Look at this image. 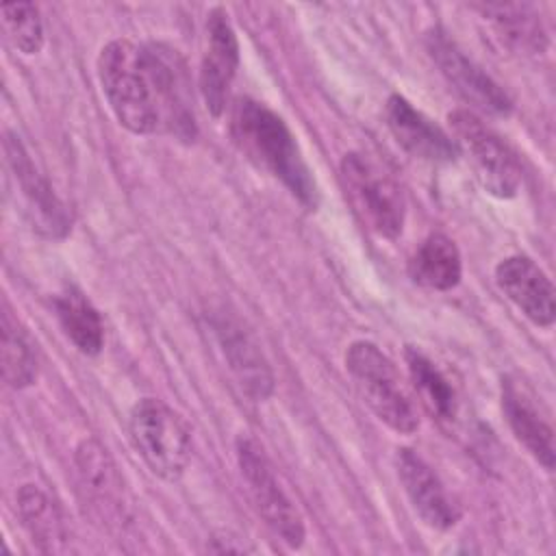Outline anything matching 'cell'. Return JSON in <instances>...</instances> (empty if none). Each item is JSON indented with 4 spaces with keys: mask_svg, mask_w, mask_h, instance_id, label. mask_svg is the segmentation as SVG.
Returning a JSON list of instances; mask_svg holds the SVG:
<instances>
[{
    "mask_svg": "<svg viewBox=\"0 0 556 556\" xmlns=\"http://www.w3.org/2000/svg\"><path fill=\"white\" fill-rule=\"evenodd\" d=\"M239 67V43L228 13L215 7L206 20V50L200 65V93L211 115L219 117Z\"/></svg>",
    "mask_w": 556,
    "mask_h": 556,
    "instance_id": "obj_10",
    "label": "cell"
},
{
    "mask_svg": "<svg viewBox=\"0 0 556 556\" xmlns=\"http://www.w3.org/2000/svg\"><path fill=\"white\" fill-rule=\"evenodd\" d=\"M426 50L430 59L437 63L439 72L445 80L476 109L486 111L491 115H508L513 111V102L508 93L486 74L480 65H476L456 43L447 37L445 30L432 28L426 35Z\"/></svg>",
    "mask_w": 556,
    "mask_h": 556,
    "instance_id": "obj_8",
    "label": "cell"
},
{
    "mask_svg": "<svg viewBox=\"0 0 556 556\" xmlns=\"http://www.w3.org/2000/svg\"><path fill=\"white\" fill-rule=\"evenodd\" d=\"M17 517L41 552H61L65 547V523L61 510L46 491L35 484H22L15 493Z\"/></svg>",
    "mask_w": 556,
    "mask_h": 556,
    "instance_id": "obj_19",
    "label": "cell"
},
{
    "mask_svg": "<svg viewBox=\"0 0 556 556\" xmlns=\"http://www.w3.org/2000/svg\"><path fill=\"white\" fill-rule=\"evenodd\" d=\"M74 463L80 484L96 506L102 510L106 508V513H119L124 502V484L106 447H102V443L96 439H85L76 447Z\"/></svg>",
    "mask_w": 556,
    "mask_h": 556,
    "instance_id": "obj_17",
    "label": "cell"
},
{
    "mask_svg": "<svg viewBox=\"0 0 556 556\" xmlns=\"http://www.w3.org/2000/svg\"><path fill=\"white\" fill-rule=\"evenodd\" d=\"M502 410L515 439L547 469H554V430L521 378H502Z\"/></svg>",
    "mask_w": 556,
    "mask_h": 556,
    "instance_id": "obj_14",
    "label": "cell"
},
{
    "mask_svg": "<svg viewBox=\"0 0 556 556\" xmlns=\"http://www.w3.org/2000/svg\"><path fill=\"white\" fill-rule=\"evenodd\" d=\"M447 122L458 150L467 154L482 189L500 200L515 198L523 172L510 146L467 109L452 111Z\"/></svg>",
    "mask_w": 556,
    "mask_h": 556,
    "instance_id": "obj_6",
    "label": "cell"
},
{
    "mask_svg": "<svg viewBox=\"0 0 556 556\" xmlns=\"http://www.w3.org/2000/svg\"><path fill=\"white\" fill-rule=\"evenodd\" d=\"M384 115L395 141L415 159L430 163H452L460 154L452 135H447L441 126L415 109L404 96H389Z\"/></svg>",
    "mask_w": 556,
    "mask_h": 556,
    "instance_id": "obj_13",
    "label": "cell"
},
{
    "mask_svg": "<svg viewBox=\"0 0 556 556\" xmlns=\"http://www.w3.org/2000/svg\"><path fill=\"white\" fill-rule=\"evenodd\" d=\"M404 361L421 406L439 421H452L458 410V400L443 371L421 350L410 345L404 352Z\"/></svg>",
    "mask_w": 556,
    "mask_h": 556,
    "instance_id": "obj_21",
    "label": "cell"
},
{
    "mask_svg": "<svg viewBox=\"0 0 556 556\" xmlns=\"http://www.w3.org/2000/svg\"><path fill=\"white\" fill-rule=\"evenodd\" d=\"M478 11L508 50L517 54H539L545 50V30L539 13L530 4L486 2L478 4Z\"/></svg>",
    "mask_w": 556,
    "mask_h": 556,
    "instance_id": "obj_16",
    "label": "cell"
},
{
    "mask_svg": "<svg viewBox=\"0 0 556 556\" xmlns=\"http://www.w3.org/2000/svg\"><path fill=\"white\" fill-rule=\"evenodd\" d=\"M130 441L148 465L163 480H178L191 460V432L185 419L156 397L139 400L128 417Z\"/></svg>",
    "mask_w": 556,
    "mask_h": 556,
    "instance_id": "obj_4",
    "label": "cell"
},
{
    "mask_svg": "<svg viewBox=\"0 0 556 556\" xmlns=\"http://www.w3.org/2000/svg\"><path fill=\"white\" fill-rule=\"evenodd\" d=\"M56 319L74 348L87 356H96L104 345V324L96 306L74 287L54 298Z\"/></svg>",
    "mask_w": 556,
    "mask_h": 556,
    "instance_id": "obj_20",
    "label": "cell"
},
{
    "mask_svg": "<svg viewBox=\"0 0 556 556\" xmlns=\"http://www.w3.org/2000/svg\"><path fill=\"white\" fill-rule=\"evenodd\" d=\"M2 376L9 387L24 389L37 378V354L30 337L13 317L7 302L2 304Z\"/></svg>",
    "mask_w": 556,
    "mask_h": 556,
    "instance_id": "obj_22",
    "label": "cell"
},
{
    "mask_svg": "<svg viewBox=\"0 0 556 556\" xmlns=\"http://www.w3.org/2000/svg\"><path fill=\"white\" fill-rule=\"evenodd\" d=\"M235 452L258 515L289 547H300L306 534L302 515L282 491L263 447L250 437H239Z\"/></svg>",
    "mask_w": 556,
    "mask_h": 556,
    "instance_id": "obj_7",
    "label": "cell"
},
{
    "mask_svg": "<svg viewBox=\"0 0 556 556\" xmlns=\"http://www.w3.org/2000/svg\"><path fill=\"white\" fill-rule=\"evenodd\" d=\"M213 328L219 339L222 352L228 361V367L232 369L241 389L252 400L269 397L274 391V374H271L263 352L252 341V337L237 321H232L228 317L215 319Z\"/></svg>",
    "mask_w": 556,
    "mask_h": 556,
    "instance_id": "obj_15",
    "label": "cell"
},
{
    "mask_svg": "<svg viewBox=\"0 0 556 556\" xmlns=\"http://www.w3.org/2000/svg\"><path fill=\"white\" fill-rule=\"evenodd\" d=\"M345 369L371 413L400 434L419 428V415L406 395L393 361L371 341H354L345 352Z\"/></svg>",
    "mask_w": 556,
    "mask_h": 556,
    "instance_id": "obj_3",
    "label": "cell"
},
{
    "mask_svg": "<svg viewBox=\"0 0 556 556\" xmlns=\"http://www.w3.org/2000/svg\"><path fill=\"white\" fill-rule=\"evenodd\" d=\"M98 78L113 115L130 132L193 137L182 65L172 50L113 39L100 50Z\"/></svg>",
    "mask_w": 556,
    "mask_h": 556,
    "instance_id": "obj_1",
    "label": "cell"
},
{
    "mask_svg": "<svg viewBox=\"0 0 556 556\" xmlns=\"http://www.w3.org/2000/svg\"><path fill=\"white\" fill-rule=\"evenodd\" d=\"M4 154L22 189L33 226L48 237H63L70 230V215L15 132L4 135Z\"/></svg>",
    "mask_w": 556,
    "mask_h": 556,
    "instance_id": "obj_9",
    "label": "cell"
},
{
    "mask_svg": "<svg viewBox=\"0 0 556 556\" xmlns=\"http://www.w3.org/2000/svg\"><path fill=\"white\" fill-rule=\"evenodd\" d=\"M397 476L419 519L434 530H450L460 519V506L447 493L434 469L413 450H397Z\"/></svg>",
    "mask_w": 556,
    "mask_h": 556,
    "instance_id": "obj_11",
    "label": "cell"
},
{
    "mask_svg": "<svg viewBox=\"0 0 556 556\" xmlns=\"http://www.w3.org/2000/svg\"><path fill=\"white\" fill-rule=\"evenodd\" d=\"M7 39L24 54H37L43 48V22L33 2H11L0 9Z\"/></svg>",
    "mask_w": 556,
    "mask_h": 556,
    "instance_id": "obj_23",
    "label": "cell"
},
{
    "mask_svg": "<svg viewBox=\"0 0 556 556\" xmlns=\"http://www.w3.org/2000/svg\"><path fill=\"white\" fill-rule=\"evenodd\" d=\"M341 182L363 226L384 239L402 235L406 217L404 193L376 161L361 152L345 154L341 159Z\"/></svg>",
    "mask_w": 556,
    "mask_h": 556,
    "instance_id": "obj_5",
    "label": "cell"
},
{
    "mask_svg": "<svg viewBox=\"0 0 556 556\" xmlns=\"http://www.w3.org/2000/svg\"><path fill=\"white\" fill-rule=\"evenodd\" d=\"M230 135L237 148L278 178L304 206H317V185L285 119L263 102L239 98L230 111Z\"/></svg>",
    "mask_w": 556,
    "mask_h": 556,
    "instance_id": "obj_2",
    "label": "cell"
},
{
    "mask_svg": "<svg viewBox=\"0 0 556 556\" xmlns=\"http://www.w3.org/2000/svg\"><path fill=\"white\" fill-rule=\"evenodd\" d=\"M408 276L415 285L432 291L454 289L463 276V261L456 243L441 232L428 235L408 261Z\"/></svg>",
    "mask_w": 556,
    "mask_h": 556,
    "instance_id": "obj_18",
    "label": "cell"
},
{
    "mask_svg": "<svg viewBox=\"0 0 556 556\" xmlns=\"http://www.w3.org/2000/svg\"><path fill=\"white\" fill-rule=\"evenodd\" d=\"M500 291L536 326H552L556 317V293L547 274L528 256H506L495 267Z\"/></svg>",
    "mask_w": 556,
    "mask_h": 556,
    "instance_id": "obj_12",
    "label": "cell"
}]
</instances>
